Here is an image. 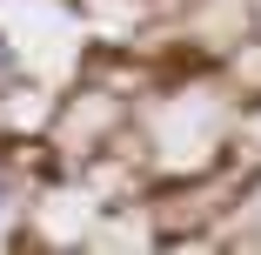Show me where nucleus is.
I'll return each mask as SVG.
<instances>
[{
  "instance_id": "1",
  "label": "nucleus",
  "mask_w": 261,
  "mask_h": 255,
  "mask_svg": "<svg viewBox=\"0 0 261 255\" xmlns=\"http://www.w3.org/2000/svg\"><path fill=\"white\" fill-rule=\"evenodd\" d=\"M7 67H14V40L0 34V74H7Z\"/></svg>"
},
{
  "instance_id": "2",
  "label": "nucleus",
  "mask_w": 261,
  "mask_h": 255,
  "mask_svg": "<svg viewBox=\"0 0 261 255\" xmlns=\"http://www.w3.org/2000/svg\"><path fill=\"white\" fill-rule=\"evenodd\" d=\"M0 208H7V188H0Z\"/></svg>"
}]
</instances>
